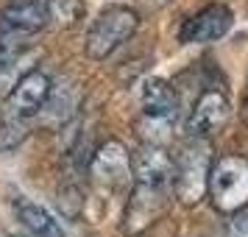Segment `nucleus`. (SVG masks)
Masks as SVG:
<instances>
[{
    "label": "nucleus",
    "mask_w": 248,
    "mask_h": 237,
    "mask_svg": "<svg viewBox=\"0 0 248 237\" xmlns=\"http://www.w3.org/2000/svg\"><path fill=\"white\" fill-rule=\"evenodd\" d=\"M209 170H212V151L203 142V137H198L181 151L179 162H173V187L176 198L184 206H195L206 195Z\"/></svg>",
    "instance_id": "2"
},
{
    "label": "nucleus",
    "mask_w": 248,
    "mask_h": 237,
    "mask_svg": "<svg viewBox=\"0 0 248 237\" xmlns=\"http://www.w3.org/2000/svg\"><path fill=\"white\" fill-rule=\"evenodd\" d=\"M90 173L92 179L98 181L101 187L106 190H120L131 181V154L125 151L123 142H103L98 148V154L92 157V165H90Z\"/></svg>",
    "instance_id": "5"
},
{
    "label": "nucleus",
    "mask_w": 248,
    "mask_h": 237,
    "mask_svg": "<svg viewBox=\"0 0 248 237\" xmlns=\"http://www.w3.org/2000/svg\"><path fill=\"white\" fill-rule=\"evenodd\" d=\"M25 137H28V128H25V123L17 114H14L12 120H3V126H0V151L17 148Z\"/></svg>",
    "instance_id": "15"
},
{
    "label": "nucleus",
    "mask_w": 248,
    "mask_h": 237,
    "mask_svg": "<svg viewBox=\"0 0 248 237\" xmlns=\"http://www.w3.org/2000/svg\"><path fill=\"white\" fill-rule=\"evenodd\" d=\"M131 173L142 184H162V187H168L173 181V159H170V154L162 145L145 142V148H140L131 157Z\"/></svg>",
    "instance_id": "9"
},
{
    "label": "nucleus",
    "mask_w": 248,
    "mask_h": 237,
    "mask_svg": "<svg viewBox=\"0 0 248 237\" xmlns=\"http://www.w3.org/2000/svg\"><path fill=\"white\" fill-rule=\"evenodd\" d=\"M47 6H50V23L59 25H73L84 14L81 0H47Z\"/></svg>",
    "instance_id": "14"
},
{
    "label": "nucleus",
    "mask_w": 248,
    "mask_h": 237,
    "mask_svg": "<svg viewBox=\"0 0 248 237\" xmlns=\"http://www.w3.org/2000/svg\"><path fill=\"white\" fill-rule=\"evenodd\" d=\"M14 212H17V221L36 237H64L67 235L56 218L47 212L45 206H39L34 201H23V198L14 201Z\"/></svg>",
    "instance_id": "12"
},
{
    "label": "nucleus",
    "mask_w": 248,
    "mask_h": 237,
    "mask_svg": "<svg viewBox=\"0 0 248 237\" xmlns=\"http://www.w3.org/2000/svg\"><path fill=\"white\" fill-rule=\"evenodd\" d=\"M0 25L20 34L39 31L50 25V6L47 0H14L0 12Z\"/></svg>",
    "instance_id": "10"
},
{
    "label": "nucleus",
    "mask_w": 248,
    "mask_h": 237,
    "mask_svg": "<svg viewBox=\"0 0 248 237\" xmlns=\"http://www.w3.org/2000/svg\"><path fill=\"white\" fill-rule=\"evenodd\" d=\"M232 23H234V14L229 6H206L198 14H192L187 23L181 25L179 31V42L184 45H203V42H215L232 31Z\"/></svg>",
    "instance_id": "6"
},
{
    "label": "nucleus",
    "mask_w": 248,
    "mask_h": 237,
    "mask_svg": "<svg viewBox=\"0 0 248 237\" xmlns=\"http://www.w3.org/2000/svg\"><path fill=\"white\" fill-rule=\"evenodd\" d=\"M246 123H248V101H246Z\"/></svg>",
    "instance_id": "17"
},
{
    "label": "nucleus",
    "mask_w": 248,
    "mask_h": 237,
    "mask_svg": "<svg viewBox=\"0 0 248 237\" xmlns=\"http://www.w3.org/2000/svg\"><path fill=\"white\" fill-rule=\"evenodd\" d=\"M209 195L215 209L237 212L248 204V159L223 157L209 170Z\"/></svg>",
    "instance_id": "3"
},
{
    "label": "nucleus",
    "mask_w": 248,
    "mask_h": 237,
    "mask_svg": "<svg viewBox=\"0 0 248 237\" xmlns=\"http://www.w3.org/2000/svg\"><path fill=\"white\" fill-rule=\"evenodd\" d=\"M140 103H142V114H154V117H176V106H179V95L162 79H148L140 90Z\"/></svg>",
    "instance_id": "11"
},
{
    "label": "nucleus",
    "mask_w": 248,
    "mask_h": 237,
    "mask_svg": "<svg viewBox=\"0 0 248 237\" xmlns=\"http://www.w3.org/2000/svg\"><path fill=\"white\" fill-rule=\"evenodd\" d=\"M137 128H140V134H142L145 142H151V145H162V142L173 134V117H154V114H142V117H140V123H137Z\"/></svg>",
    "instance_id": "13"
},
{
    "label": "nucleus",
    "mask_w": 248,
    "mask_h": 237,
    "mask_svg": "<svg viewBox=\"0 0 248 237\" xmlns=\"http://www.w3.org/2000/svg\"><path fill=\"white\" fill-rule=\"evenodd\" d=\"M14 53H17V47L12 39H0V76H3V70L14 64Z\"/></svg>",
    "instance_id": "16"
},
{
    "label": "nucleus",
    "mask_w": 248,
    "mask_h": 237,
    "mask_svg": "<svg viewBox=\"0 0 248 237\" xmlns=\"http://www.w3.org/2000/svg\"><path fill=\"white\" fill-rule=\"evenodd\" d=\"M165 206H168V187L162 184H142L137 181L131 198L125 204L123 212V229L125 235H142L148 226H154L165 215Z\"/></svg>",
    "instance_id": "4"
},
{
    "label": "nucleus",
    "mask_w": 248,
    "mask_h": 237,
    "mask_svg": "<svg viewBox=\"0 0 248 237\" xmlns=\"http://www.w3.org/2000/svg\"><path fill=\"white\" fill-rule=\"evenodd\" d=\"M53 95V84L42 70H28L9 92V106L17 117H31L36 114Z\"/></svg>",
    "instance_id": "7"
},
{
    "label": "nucleus",
    "mask_w": 248,
    "mask_h": 237,
    "mask_svg": "<svg viewBox=\"0 0 248 237\" xmlns=\"http://www.w3.org/2000/svg\"><path fill=\"white\" fill-rule=\"evenodd\" d=\"M137 28H140V14L134 9H128V6H109L90 25L84 50H87V56L92 62H103V59L112 56L123 42H128L137 34Z\"/></svg>",
    "instance_id": "1"
},
{
    "label": "nucleus",
    "mask_w": 248,
    "mask_h": 237,
    "mask_svg": "<svg viewBox=\"0 0 248 237\" xmlns=\"http://www.w3.org/2000/svg\"><path fill=\"white\" fill-rule=\"evenodd\" d=\"M229 112H232V106H229V98H226L223 92L217 90H206L195 101L190 112V131L195 137H209L215 131H220L229 120Z\"/></svg>",
    "instance_id": "8"
}]
</instances>
